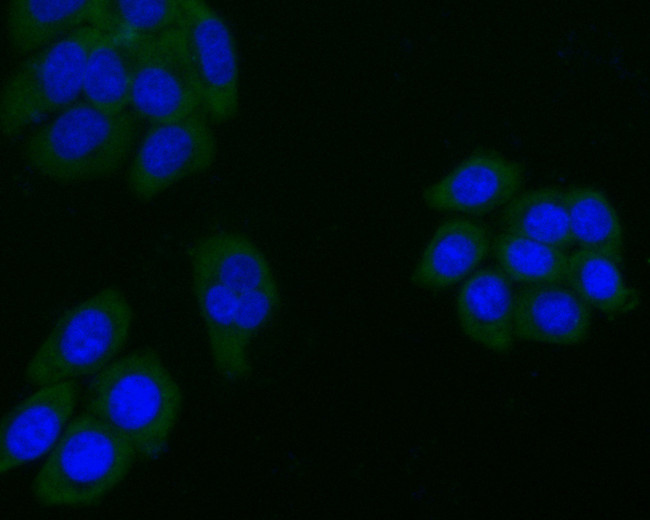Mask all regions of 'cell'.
Segmentation results:
<instances>
[{
  "label": "cell",
  "mask_w": 650,
  "mask_h": 520,
  "mask_svg": "<svg viewBox=\"0 0 650 520\" xmlns=\"http://www.w3.org/2000/svg\"><path fill=\"white\" fill-rule=\"evenodd\" d=\"M200 110L182 120L149 125L133 154L127 186L149 202L178 182L207 171L217 157V140Z\"/></svg>",
  "instance_id": "obj_8"
},
{
  "label": "cell",
  "mask_w": 650,
  "mask_h": 520,
  "mask_svg": "<svg viewBox=\"0 0 650 520\" xmlns=\"http://www.w3.org/2000/svg\"><path fill=\"white\" fill-rule=\"evenodd\" d=\"M126 38L131 53L129 109L141 121L170 123L202 110L177 26L153 36Z\"/></svg>",
  "instance_id": "obj_7"
},
{
  "label": "cell",
  "mask_w": 650,
  "mask_h": 520,
  "mask_svg": "<svg viewBox=\"0 0 650 520\" xmlns=\"http://www.w3.org/2000/svg\"><path fill=\"white\" fill-rule=\"evenodd\" d=\"M498 268L512 281L522 285L564 283L568 254L509 232L498 234L492 242Z\"/></svg>",
  "instance_id": "obj_21"
},
{
  "label": "cell",
  "mask_w": 650,
  "mask_h": 520,
  "mask_svg": "<svg viewBox=\"0 0 650 520\" xmlns=\"http://www.w3.org/2000/svg\"><path fill=\"white\" fill-rule=\"evenodd\" d=\"M516 161L489 151L472 153L422 194L433 210L480 216L508 204L523 184Z\"/></svg>",
  "instance_id": "obj_10"
},
{
  "label": "cell",
  "mask_w": 650,
  "mask_h": 520,
  "mask_svg": "<svg viewBox=\"0 0 650 520\" xmlns=\"http://www.w3.org/2000/svg\"><path fill=\"white\" fill-rule=\"evenodd\" d=\"M179 0H108L110 32L126 37L153 36L177 26Z\"/></svg>",
  "instance_id": "obj_22"
},
{
  "label": "cell",
  "mask_w": 650,
  "mask_h": 520,
  "mask_svg": "<svg viewBox=\"0 0 650 520\" xmlns=\"http://www.w3.org/2000/svg\"><path fill=\"white\" fill-rule=\"evenodd\" d=\"M11 48L32 54L85 26L110 32L108 0H12L6 6Z\"/></svg>",
  "instance_id": "obj_12"
},
{
  "label": "cell",
  "mask_w": 650,
  "mask_h": 520,
  "mask_svg": "<svg viewBox=\"0 0 650 520\" xmlns=\"http://www.w3.org/2000/svg\"><path fill=\"white\" fill-rule=\"evenodd\" d=\"M487 229L467 218L441 223L429 239L411 274L419 287L441 290L475 272L491 250Z\"/></svg>",
  "instance_id": "obj_14"
},
{
  "label": "cell",
  "mask_w": 650,
  "mask_h": 520,
  "mask_svg": "<svg viewBox=\"0 0 650 520\" xmlns=\"http://www.w3.org/2000/svg\"><path fill=\"white\" fill-rule=\"evenodd\" d=\"M280 304L277 282L238 295L237 330L245 350L249 351L252 340L270 323Z\"/></svg>",
  "instance_id": "obj_23"
},
{
  "label": "cell",
  "mask_w": 650,
  "mask_h": 520,
  "mask_svg": "<svg viewBox=\"0 0 650 520\" xmlns=\"http://www.w3.org/2000/svg\"><path fill=\"white\" fill-rule=\"evenodd\" d=\"M179 1L177 28L202 111L211 123H227L238 114L240 100L235 37L222 15L207 2Z\"/></svg>",
  "instance_id": "obj_6"
},
{
  "label": "cell",
  "mask_w": 650,
  "mask_h": 520,
  "mask_svg": "<svg viewBox=\"0 0 650 520\" xmlns=\"http://www.w3.org/2000/svg\"><path fill=\"white\" fill-rule=\"evenodd\" d=\"M187 254L191 271L214 278L237 295L277 282L265 253L240 232L207 234Z\"/></svg>",
  "instance_id": "obj_15"
},
{
  "label": "cell",
  "mask_w": 650,
  "mask_h": 520,
  "mask_svg": "<svg viewBox=\"0 0 650 520\" xmlns=\"http://www.w3.org/2000/svg\"><path fill=\"white\" fill-rule=\"evenodd\" d=\"M182 404L179 383L151 348L115 359L91 379L83 397L85 411L127 437L141 461L163 454Z\"/></svg>",
  "instance_id": "obj_1"
},
{
  "label": "cell",
  "mask_w": 650,
  "mask_h": 520,
  "mask_svg": "<svg viewBox=\"0 0 650 520\" xmlns=\"http://www.w3.org/2000/svg\"><path fill=\"white\" fill-rule=\"evenodd\" d=\"M565 202L574 243L620 265L624 253L623 226L606 194L591 186L578 185L565 190Z\"/></svg>",
  "instance_id": "obj_18"
},
{
  "label": "cell",
  "mask_w": 650,
  "mask_h": 520,
  "mask_svg": "<svg viewBox=\"0 0 650 520\" xmlns=\"http://www.w3.org/2000/svg\"><path fill=\"white\" fill-rule=\"evenodd\" d=\"M137 453L121 432L84 412L72 419L32 483L45 507H89L100 503L129 474Z\"/></svg>",
  "instance_id": "obj_3"
},
{
  "label": "cell",
  "mask_w": 650,
  "mask_h": 520,
  "mask_svg": "<svg viewBox=\"0 0 650 520\" xmlns=\"http://www.w3.org/2000/svg\"><path fill=\"white\" fill-rule=\"evenodd\" d=\"M505 232L566 250L574 244L565 190L541 187L517 194L501 214Z\"/></svg>",
  "instance_id": "obj_19"
},
{
  "label": "cell",
  "mask_w": 650,
  "mask_h": 520,
  "mask_svg": "<svg viewBox=\"0 0 650 520\" xmlns=\"http://www.w3.org/2000/svg\"><path fill=\"white\" fill-rule=\"evenodd\" d=\"M103 30L85 26L30 54L3 85L2 135L15 138L46 116L58 114L82 95L85 63Z\"/></svg>",
  "instance_id": "obj_5"
},
{
  "label": "cell",
  "mask_w": 650,
  "mask_h": 520,
  "mask_svg": "<svg viewBox=\"0 0 650 520\" xmlns=\"http://www.w3.org/2000/svg\"><path fill=\"white\" fill-rule=\"evenodd\" d=\"M141 122L130 109L110 116L79 99L37 127L28 136L23 155L33 170L54 182L107 178L132 154Z\"/></svg>",
  "instance_id": "obj_2"
},
{
  "label": "cell",
  "mask_w": 650,
  "mask_h": 520,
  "mask_svg": "<svg viewBox=\"0 0 650 520\" xmlns=\"http://www.w3.org/2000/svg\"><path fill=\"white\" fill-rule=\"evenodd\" d=\"M591 308L565 283L522 285L514 293V337L559 346L583 343Z\"/></svg>",
  "instance_id": "obj_11"
},
{
  "label": "cell",
  "mask_w": 650,
  "mask_h": 520,
  "mask_svg": "<svg viewBox=\"0 0 650 520\" xmlns=\"http://www.w3.org/2000/svg\"><path fill=\"white\" fill-rule=\"evenodd\" d=\"M514 293L512 281L496 267L473 272L459 289L456 315L464 334L495 353L513 347Z\"/></svg>",
  "instance_id": "obj_13"
},
{
  "label": "cell",
  "mask_w": 650,
  "mask_h": 520,
  "mask_svg": "<svg viewBox=\"0 0 650 520\" xmlns=\"http://www.w3.org/2000/svg\"><path fill=\"white\" fill-rule=\"evenodd\" d=\"M134 313L116 287L103 288L60 315L25 368V379L43 386L96 375L122 351Z\"/></svg>",
  "instance_id": "obj_4"
},
{
  "label": "cell",
  "mask_w": 650,
  "mask_h": 520,
  "mask_svg": "<svg viewBox=\"0 0 650 520\" xmlns=\"http://www.w3.org/2000/svg\"><path fill=\"white\" fill-rule=\"evenodd\" d=\"M191 281L218 374L232 382L248 378L252 364L249 351L242 347L238 336V295L197 271H191Z\"/></svg>",
  "instance_id": "obj_16"
},
{
  "label": "cell",
  "mask_w": 650,
  "mask_h": 520,
  "mask_svg": "<svg viewBox=\"0 0 650 520\" xmlns=\"http://www.w3.org/2000/svg\"><path fill=\"white\" fill-rule=\"evenodd\" d=\"M78 386L74 380L40 386L1 419L2 475L50 452L75 410Z\"/></svg>",
  "instance_id": "obj_9"
},
{
  "label": "cell",
  "mask_w": 650,
  "mask_h": 520,
  "mask_svg": "<svg viewBox=\"0 0 650 520\" xmlns=\"http://www.w3.org/2000/svg\"><path fill=\"white\" fill-rule=\"evenodd\" d=\"M564 283L590 308L605 314L627 313L640 301L636 290L626 285L617 263L585 249L568 255Z\"/></svg>",
  "instance_id": "obj_20"
},
{
  "label": "cell",
  "mask_w": 650,
  "mask_h": 520,
  "mask_svg": "<svg viewBox=\"0 0 650 520\" xmlns=\"http://www.w3.org/2000/svg\"><path fill=\"white\" fill-rule=\"evenodd\" d=\"M131 53L127 38L103 31L88 53L82 97L100 112L115 116L129 110Z\"/></svg>",
  "instance_id": "obj_17"
}]
</instances>
